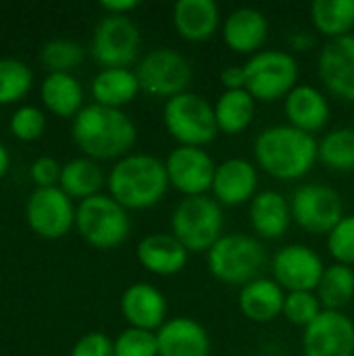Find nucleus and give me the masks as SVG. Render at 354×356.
Returning <instances> with one entry per match:
<instances>
[{
  "label": "nucleus",
  "instance_id": "f257e3e1",
  "mask_svg": "<svg viewBox=\"0 0 354 356\" xmlns=\"http://www.w3.org/2000/svg\"><path fill=\"white\" fill-rule=\"evenodd\" d=\"M71 136L88 159L119 161L134 148L138 129L121 108H108L94 102L77 113L71 125Z\"/></svg>",
  "mask_w": 354,
  "mask_h": 356
},
{
  "label": "nucleus",
  "instance_id": "f03ea898",
  "mask_svg": "<svg viewBox=\"0 0 354 356\" xmlns=\"http://www.w3.org/2000/svg\"><path fill=\"white\" fill-rule=\"evenodd\" d=\"M255 163L282 181L305 177L319 161V142L288 123L265 127L255 140Z\"/></svg>",
  "mask_w": 354,
  "mask_h": 356
},
{
  "label": "nucleus",
  "instance_id": "7ed1b4c3",
  "mask_svg": "<svg viewBox=\"0 0 354 356\" xmlns=\"http://www.w3.org/2000/svg\"><path fill=\"white\" fill-rule=\"evenodd\" d=\"M106 186L123 209L146 211L159 204L169 190L165 161L152 154H127L113 165Z\"/></svg>",
  "mask_w": 354,
  "mask_h": 356
},
{
  "label": "nucleus",
  "instance_id": "20e7f679",
  "mask_svg": "<svg viewBox=\"0 0 354 356\" xmlns=\"http://www.w3.org/2000/svg\"><path fill=\"white\" fill-rule=\"evenodd\" d=\"M263 244L246 234H223L207 252L211 275L225 286H246L265 265Z\"/></svg>",
  "mask_w": 354,
  "mask_h": 356
},
{
  "label": "nucleus",
  "instance_id": "39448f33",
  "mask_svg": "<svg viewBox=\"0 0 354 356\" xmlns=\"http://www.w3.org/2000/svg\"><path fill=\"white\" fill-rule=\"evenodd\" d=\"M163 123L167 134L179 146L204 148L219 134L213 104L204 96L190 90L165 102Z\"/></svg>",
  "mask_w": 354,
  "mask_h": 356
},
{
  "label": "nucleus",
  "instance_id": "423d86ee",
  "mask_svg": "<svg viewBox=\"0 0 354 356\" xmlns=\"http://www.w3.org/2000/svg\"><path fill=\"white\" fill-rule=\"evenodd\" d=\"M75 227L90 246L113 250L129 238L131 221L127 209H123L111 194H96L79 202Z\"/></svg>",
  "mask_w": 354,
  "mask_h": 356
},
{
  "label": "nucleus",
  "instance_id": "0eeeda50",
  "mask_svg": "<svg viewBox=\"0 0 354 356\" xmlns=\"http://www.w3.org/2000/svg\"><path fill=\"white\" fill-rule=\"evenodd\" d=\"M223 211L211 196L184 198L171 215V234L192 254L209 252L223 236Z\"/></svg>",
  "mask_w": 354,
  "mask_h": 356
},
{
  "label": "nucleus",
  "instance_id": "6e6552de",
  "mask_svg": "<svg viewBox=\"0 0 354 356\" xmlns=\"http://www.w3.org/2000/svg\"><path fill=\"white\" fill-rule=\"evenodd\" d=\"M246 92L257 102L286 98L298 86V60L286 50H261L246 63Z\"/></svg>",
  "mask_w": 354,
  "mask_h": 356
},
{
  "label": "nucleus",
  "instance_id": "1a4fd4ad",
  "mask_svg": "<svg viewBox=\"0 0 354 356\" xmlns=\"http://www.w3.org/2000/svg\"><path fill=\"white\" fill-rule=\"evenodd\" d=\"M142 35L129 17H102L92 35L90 54L102 69H129L140 56Z\"/></svg>",
  "mask_w": 354,
  "mask_h": 356
},
{
  "label": "nucleus",
  "instance_id": "9d476101",
  "mask_svg": "<svg viewBox=\"0 0 354 356\" xmlns=\"http://www.w3.org/2000/svg\"><path fill=\"white\" fill-rule=\"evenodd\" d=\"M140 90L156 98H173L188 92L192 81V67L188 58L173 48H154L140 58L136 67Z\"/></svg>",
  "mask_w": 354,
  "mask_h": 356
},
{
  "label": "nucleus",
  "instance_id": "9b49d317",
  "mask_svg": "<svg viewBox=\"0 0 354 356\" xmlns=\"http://www.w3.org/2000/svg\"><path fill=\"white\" fill-rule=\"evenodd\" d=\"M292 221L313 236H328L344 217L340 194L325 184L298 186L290 198Z\"/></svg>",
  "mask_w": 354,
  "mask_h": 356
},
{
  "label": "nucleus",
  "instance_id": "f8f14e48",
  "mask_svg": "<svg viewBox=\"0 0 354 356\" xmlns=\"http://www.w3.org/2000/svg\"><path fill=\"white\" fill-rule=\"evenodd\" d=\"M77 209L73 200L58 188H35L25 204L27 225L44 240L65 238L75 225Z\"/></svg>",
  "mask_w": 354,
  "mask_h": 356
},
{
  "label": "nucleus",
  "instance_id": "ddd939ff",
  "mask_svg": "<svg viewBox=\"0 0 354 356\" xmlns=\"http://www.w3.org/2000/svg\"><path fill=\"white\" fill-rule=\"evenodd\" d=\"M165 167L169 186L184 194V198L207 196L213 188L217 163L204 148L177 146L167 154Z\"/></svg>",
  "mask_w": 354,
  "mask_h": 356
},
{
  "label": "nucleus",
  "instance_id": "4468645a",
  "mask_svg": "<svg viewBox=\"0 0 354 356\" xmlns=\"http://www.w3.org/2000/svg\"><path fill=\"white\" fill-rule=\"evenodd\" d=\"M325 265L321 257L305 244H288L273 254L271 273L284 292H315Z\"/></svg>",
  "mask_w": 354,
  "mask_h": 356
},
{
  "label": "nucleus",
  "instance_id": "2eb2a0df",
  "mask_svg": "<svg viewBox=\"0 0 354 356\" xmlns=\"http://www.w3.org/2000/svg\"><path fill=\"white\" fill-rule=\"evenodd\" d=\"M305 356H354V323L342 311H323L303 330Z\"/></svg>",
  "mask_w": 354,
  "mask_h": 356
},
{
  "label": "nucleus",
  "instance_id": "dca6fc26",
  "mask_svg": "<svg viewBox=\"0 0 354 356\" xmlns=\"http://www.w3.org/2000/svg\"><path fill=\"white\" fill-rule=\"evenodd\" d=\"M317 75L336 98L354 102V33L330 40L319 50Z\"/></svg>",
  "mask_w": 354,
  "mask_h": 356
},
{
  "label": "nucleus",
  "instance_id": "f3484780",
  "mask_svg": "<svg viewBox=\"0 0 354 356\" xmlns=\"http://www.w3.org/2000/svg\"><path fill=\"white\" fill-rule=\"evenodd\" d=\"M259 173L257 165L242 156L225 159L217 165L213 179V198L223 207H242L252 202L259 194Z\"/></svg>",
  "mask_w": 354,
  "mask_h": 356
},
{
  "label": "nucleus",
  "instance_id": "a211bd4d",
  "mask_svg": "<svg viewBox=\"0 0 354 356\" xmlns=\"http://www.w3.org/2000/svg\"><path fill=\"white\" fill-rule=\"evenodd\" d=\"M121 315L129 323V327L159 332L167 321V300L159 288L146 282L131 284L125 288L119 300Z\"/></svg>",
  "mask_w": 354,
  "mask_h": 356
},
{
  "label": "nucleus",
  "instance_id": "6ab92c4d",
  "mask_svg": "<svg viewBox=\"0 0 354 356\" xmlns=\"http://www.w3.org/2000/svg\"><path fill=\"white\" fill-rule=\"evenodd\" d=\"M136 257H138V263L148 273L159 275V277H171L186 269L190 252L173 234L156 232V234L144 236L138 242Z\"/></svg>",
  "mask_w": 354,
  "mask_h": 356
},
{
  "label": "nucleus",
  "instance_id": "aec40b11",
  "mask_svg": "<svg viewBox=\"0 0 354 356\" xmlns=\"http://www.w3.org/2000/svg\"><path fill=\"white\" fill-rule=\"evenodd\" d=\"M223 42L230 50L238 54H257L267 42L269 21L252 6H240L232 10L223 21Z\"/></svg>",
  "mask_w": 354,
  "mask_h": 356
},
{
  "label": "nucleus",
  "instance_id": "412c9836",
  "mask_svg": "<svg viewBox=\"0 0 354 356\" xmlns=\"http://www.w3.org/2000/svg\"><path fill=\"white\" fill-rule=\"evenodd\" d=\"M284 113L288 117V125L313 136L328 125L332 108L323 92L311 83H298L286 96Z\"/></svg>",
  "mask_w": 354,
  "mask_h": 356
},
{
  "label": "nucleus",
  "instance_id": "4be33fe9",
  "mask_svg": "<svg viewBox=\"0 0 354 356\" xmlns=\"http://www.w3.org/2000/svg\"><path fill=\"white\" fill-rule=\"evenodd\" d=\"M159 356H211L207 330L190 317L167 319L156 332Z\"/></svg>",
  "mask_w": 354,
  "mask_h": 356
},
{
  "label": "nucleus",
  "instance_id": "5701e85b",
  "mask_svg": "<svg viewBox=\"0 0 354 356\" xmlns=\"http://www.w3.org/2000/svg\"><path fill=\"white\" fill-rule=\"evenodd\" d=\"M248 217L259 238L280 240L292 223L290 200H286V196L277 190H263L252 198L248 207Z\"/></svg>",
  "mask_w": 354,
  "mask_h": 356
},
{
  "label": "nucleus",
  "instance_id": "b1692460",
  "mask_svg": "<svg viewBox=\"0 0 354 356\" xmlns=\"http://www.w3.org/2000/svg\"><path fill=\"white\" fill-rule=\"evenodd\" d=\"M286 292L271 277H257L240 288L238 307L242 315L252 323H269L282 317Z\"/></svg>",
  "mask_w": 354,
  "mask_h": 356
},
{
  "label": "nucleus",
  "instance_id": "393cba45",
  "mask_svg": "<svg viewBox=\"0 0 354 356\" xmlns=\"http://www.w3.org/2000/svg\"><path fill=\"white\" fill-rule=\"evenodd\" d=\"M221 23V10L213 0H179L173 6V27L188 42L211 40Z\"/></svg>",
  "mask_w": 354,
  "mask_h": 356
},
{
  "label": "nucleus",
  "instance_id": "a878e982",
  "mask_svg": "<svg viewBox=\"0 0 354 356\" xmlns=\"http://www.w3.org/2000/svg\"><path fill=\"white\" fill-rule=\"evenodd\" d=\"M42 100L44 106L63 119L77 117L83 108V88L79 79L71 73H50L42 83Z\"/></svg>",
  "mask_w": 354,
  "mask_h": 356
},
{
  "label": "nucleus",
  "instance_id": "bb28decb",
  "mask_svg": "<svg viewBox=\"0 0 354 356\" xmlns=\"http://www.w3.org/2000/svg\"><path fill=\"white\" fill-rule=\"evenodd\" d=\"M140 92V81L131 69H100L92 81V96L96 104L121 108L129 104Z\"/></svg>",
  "mask_w": 354,
  "mask_h": 356
},
{
  "label": "nucleus",
  "instance_id": "cd10ccee",
  "mask_svg": "<svg viewBox=\"0 0 354 356\" xmlns=\"http://www.w3.org/2000/svg\"><path fill=\"white\" fill-rule=\"evenodd\" d=\"M213 108L219 131L225 136H238L250 127L257 113V100L246 90H223Z\"/></svg>",
  "mask_w": 354,
  "mask_h": 356
},
{
  "label": "nucleus",
  "instance_id": "c85d7f7f",
  "mask_svg": "<svg viewBox=\"0 0 354 356\" xmlns=\"http://www.w3.org/2000/svg\"><path fill=\"white\" fill-rule=\"evenodd\" d=\"M104 184H106V177H104L102 169L98 167V163L88 156H81V159H71L69 163L63 165L58 188L71 200L73 198L88 200V198L100 194Z\"/></svg>",
  "mask_w": 354,
  "mask_h": 356
},
{
  "label": "nucleus",
  "instance_id": "c756f323",
  "mask_svg": "<svg viewBox=\"0 0 354 356\" xmlns=\"http://www.w3.org/2000/svg\"><path fill=\"white\" fill-rule=\"evenodd\" d=\"M311 21L313 27L330 40L351 35L354 29V0H315L311 4Z\"/></svg>",
  "mask_w": 354,
  "mask_h": 356
},
{
  "label": "nucleus",
  "instance_id": "7c9ffc66",
  "mask_svg": "<svg viewBox=\"0 0 354 356\" xmlns=\"http://www.w3.org/2000/svg\"><path fill=\"white\" fill-rule=\"evenodd\" d=\"M325 311H342L354 300V269L346 265H330L315 290Z\"/></svg>",
  "mask_w": 354,
  "mask_h": 356
},
{
  "label": "nucleus",
  "instance_id": "2f4dec72",
  "mask_svg": "<svg viewBox=\"0 0 354 356\" xmlns=\"http://www.w3.org/2000/svg\"><path fill=\"white\" fill-rule=\"evenodd\" d=\"M319 163L336 173L354 171V127H338L319 142Z\"/></svg>",
  "mask_w": 354,
  "mask_h": 356
},
{
  "label": "nucleus",
  "instance_id": "473e14b6",
  "mask_svg": "<svg viewBox=\"0 0 354 356\" xmlns=\"http://www.w3.org/2000/svg\"><path fill=\"white\" fill-rule=\"evenodd\" d=\"M31 69L17 58H0V104H13L31 90Z\"/></svg>",
  "mask_w": 354,
  "mask_h": 356
},
{
  "label": "nucleus",
  "instance_id": "72a5a7b5",
  "mask_svg": "<svg viewBox=\"0 0 354 356\" xmlns=\"http://www.w3.org/2000/svg\"><path fill=\"white\" fill-rule=\"evenodd\" d=\"M83 46L67 38L46 42L40 52V58L50 73H71V69H75L83 60Z\"/></svg>",
  "mask_w": 354,
  "mask_h": 356
},
{
  "label": "nucleus",
  "instance_id": "f704fd0d",
  "mask_svg": "<svg viewBox=\"0 0 354 356\" xmlns=\"http://www.w3.org/2000/svg\"><path fill=\"white\" fill-rule=\"evenodd\" d=\"M323 311L325 309L321 307L315 292H286L282 317H286L292 325L307 330Z\"/></svg>",
  "mask_w": 354,
  "mask_h": 356
},
{
  "label": "nucleus",
  "instance_id": "c9c22d12",
  "mask_svg": "<svg viewBox=\"0 0 354 356\" xmlns=\"http://www.w3.org/2000/svg\"><path fill=\"white\" fill-rule=\"evenodd\" d=\"M325 244L334 263L354 267V215L342 217V221L328 234Z\"/></svg>",
  "mask_w": 354,
  "mask_h": 356
},
{
  "label": "nucleus",
  "instance_id": "e433bc0d",
  "mask_svg": "<svg viewBox=\"0 0 354 356\" xmlns=\"http://www.w3.org/2000/svg\"><path fill=\"white\" fill-rule=\"evenodd\" d=\"M115 356H159L156 334L146 330L127 327L115 340Z\"/></svg>",
  "mask_w": 354,
  "mask_h": 356
},
{
  "label": "nucleus",
  "instance_id": "4c0bfd02",
  "mask_svg": "<svg viewBox=\"0 0 354 356\" xmlns=\"http://www.w3.org/2000/svg\"><path fill=\"white\" fill-rule=\"evenodd\" d=\"M46 129V117L38 106H19L10 117V131L21 142L38 140Z\"/></svg>",
  "mask_w": 354,
  "mask_h": 356
},
{
  "label": "nucleus",
  "instance_id": "58836bf2",
  "mask_svg": "<svg viewBox=\"0 0 354 356\" xmlns=\"http://www.w3.org/2000/svg\"><path fill=\"white\" fill-rule=\"evenodd\" d=\"M69 356H115V346L106 334L90 332L75 342Z\"/></svg>",
  "mask_w": 354,
  "mask_h": 356
},
{
  "label": "nucleus",
  "instance_id": "ea45409f",
  "mask_svg": "<svg viewBox=\"0 0 354 356\" xmlns=\"http://www.w3.org/2000/svg\"><path fill=\"white\" fill-rule=\"evenodd\" d=\"M63 167L52 156H40L29 167V177L38 188H54L61 181Z\"/></svg>",
  "mask_w": 354,
  "mask_h": 356
},
{
  "label": "nucleus",
  "instance_id": "a19ab883",
  "mask_svg": "<svg viewBox=\"0 0 354 356\" xmlns=\"http://www.w3.org/2000/svg\"><path fill=\"white\" fill-rule=\"evenodd\" d=\"M219 81L225 90H246V69L244 65H230L219 73Z\"/></svg>",
  "mask_w": 354,
  "mask_h": 356
},
{
  "label": "nucleus",
  "instance_id": "79ce46f5",
  "mask_svg": "<svg viewBox=\"0 0 354 356\" xmlns=\"http://www.w3.org/2000/svg\"><path fill=\"white\" fill-rule=\"evenodd\" d=\"M138 6H140L138 0H102L100 2V8L106 10V15H119V17H127V13H131Z\"/></svg>",
  "mask_w": 354,
  "mask_h": 356
},
{
  "label": "nucleus",
  "instance_id": "37998d69",
  "mask_svg": "<svg viewBox=\"0 0 354 356\" xmlns=\"http://www.w3.org/2000/svg\"><path fill=\"white\" fill-rule=\"evenodd\" d=\"M290 48L296 50V52H307L315 46V38L311 31H294L288 40Z\"/></svg>",
  "mask_w": 354,
  "mask_h": 356
},
{
  "label": "nucleus",
  "instance_id": "c03bdc74",
  "mask_svg": "<svg viewBox=\"0 0 354 356\" xmlns=\"http://www.w3.org/2000/svg\"><path fill=\"white\" fill-rule=\"evenodd\" d=\"M8 165H10V156H8V150L4 148V144H0V177L8 171Z\"/></svg>",
  "mask_w": 354,
  "mask_h": 356
}]
</instances>
